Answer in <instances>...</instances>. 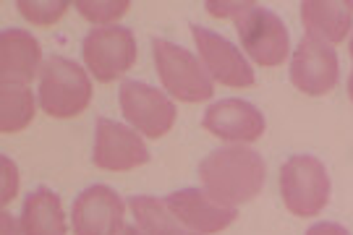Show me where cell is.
<instances>
[{
  "mask_svg": "<svg viewBox=\"0 0 353 235\" xmlns=\"http://www.w3.org/2000/svg\"><path fill=\"white\" fill-rule=\"evenodd\" d=\"M128 210L134 214L137 227L144 235H196L178 223V217L168 210V204L163 198L134 196L128 201Z\"/></svg>",
  "mask_w": 353,
  "mask_h": 235,
  "instance_id": "cell-18",
  "label": "cell"
},
{
  "mask_svg": "<svg viewBox=\"0 0 353 235\" xmlns=\"http://www.w3.org/2000/svg\"><path fill=\"white\" fill-rule=\"evenodd\" d=\"M351 11H353V3H351Z\"/></svg>",
  "mask_w": 353,
  "mask_h": 235,
  "instance_id": "cell-28",
  "label": "cell"
},
{
  "mask_svg": "<svg viewBox=\"0 0 353 235\" xmlns=\"http://www.w3.org/2000/svg\"><path fill=\"white\" fill-rule=\"evenodd\" d=\"M301 24L306 37L322 39L327 45H341L353 26L351 3L343 0H303Z\"/></svg>",
  "mask_w": 353,
  "mask_h": 235,
  "instance_id": "cell-15",
  "label": "cell"
},
{
  "mask_svg": "<svg viewBox=\"0 0 353 235\" xmlns=\"http://www.w3.org/2000/svg\"><path fill=\"white\" fill-rule=\"evenodd\" d=\"M0 227H3V235H24V230H21L19 223L13 220L11 212H3V217H0Z\"/></svg>",
  "mask_w": 353,
  "mask_h": 235,
  "instance_id": "cell-24",
  "label": "cell"
},
{
  "mask_svg": "<svg viewBox=\"0 0 353 235\" xmlns=\"http://www.w3.org/2000/svg\"><path fill=\"white\" fill-rule=\"evenodd\" d=\"M348 52H351V58H353V39H351V48H348Z\"/></svg>",
  "mask_w": 353,
  "mask_h": 235,
  "instance_id": "cell-27",
  "label": "cell"
},
{
  "mask_svg": "<svg viewBox=\"0 0 353 235\" xmlns=\"http://www.w3.org/2000/svg\"><path fill=\"white\" fill-rule=\"evenodd\" d=\"M92 81L79 63L52 55L39 71V110L50 118L68 121L89 108Z\"/></svg>",
  "mask_w": 353,
  "mask_h": 235,
  "instance_id": "cell-2",
  "label": "cell"
},
{
  "mask_svg": "<svg viewBox=\"0 0 353 235\" xmlns=\"http://www.w3.org/2000/svg\"><path fill=\"white\" fill-rule=\"evenodd\" d=\"M94 165L108 173H128L150 162V152L144 147L139 131L115 121H100L94 131Z\"/></svg>",
  "mask_w": 353,
  "mask_h": 235,
  "instance_id": "cell-10",
  "label": "cell"
},
{
  "mask_svg": "<svg viewBox=\"0 0 353 235\" xmlns=\"http://www.w3.org/2000/svg\"><path fill=\"white\" fill-rule=\"evenodd\" d=\"M194 42H196L199 61L207 68L210 79L230 89L254 87V71L249 61L223 34H217L207 26H194Z\"/></svg>",
  "mask_w": 353,
  "mask_h": 235,
  "instance_id": "cell-9",
  "label": "cell"
},
{
  "mask_svg": "<svg viewBox=\"0 0 353 235\" xmlns=\"http://www.w3.org/2000/svg\"><path fill=\"white\" fill-rule=\"evenodd\" d=\"M348 97L353 102V68H351V76H348Z\"/></svg>",
  "mask_w": 353,
  "mask_h": 235,
  "instance_id": "cell-26",
  "label": "cell"
},
{
  "mask_svg": "<svg viewBox=\"0 0 353 235\" xmlns=\"http://www.w3.org/2000/svg\"><path fill=\"white\" fill-rule=\"evenodd\" d=\"M341 76L338 52L332 45L314 37H303L290 58V84L301 94L322 97L330 94Z\"/></svg>",
  "mask_w": 353,
  "mask_h": 235,
  "instance_id": "cell-8",
  "label": "cell"
},
{
  "mask_svg": "<svg viewBox=\"0 0 353 235\" xmlns=\"http://www.w3.org/2000/svg\"><path fill=\"white\" fill-rule=\"evenodd\" d=\"M37 102L29 84L16 81H0V131L3 134H19L34 121Z\"/></svg>",
  "mask_w": 353,
  "mask_h": 235,
  "instance_id": "cell-17",
  "label": "cell"
},
{
  "mask_svg": "<svg viewBox=\"0 0 353 235\" xmlns=\"http://www.w3.org/2000/svg\"><path fill=\"white\" fill-rule=\"evenodd\" d=\"M152 52H154L157 76L170 97H176L178 102L196 105V102H207L214 94L212 79L207 74V68L189 50L178 48L168 39H154Z\"/></svg>",
  "mask_w": 353,
  "mask_h": 235,
  "instance_id": "cell-3",
  "label": "cell"
},
{
  "mask_svg": "<svg viewBox=\"0 0 353 235\" xmlns=\"http://www.w3.org/2000/svg\"><path fill=\"white\" fill-rule=\"evenodd\" d=\"M267 178L265 160L249 147H225L207 154L199 165L204 194L220 207L236 210L262 194Z\"/></svg>",
  "mask_w": 353,
  "mask_h": 235,
  "instance_id": "cell-1",
  "label": "cell"
},
{
  "mask_svg": "<svg viewBox=\"0 0 353 235\" xmlns=\"http://www.w3.org/2000/svg\"><path fill=\"white\" fill-rule=\"evenodd\" d=\"M115 235H144V233H141L137 225H123V227H121Z\"/></svg>",
  "mask_w": 353,
  "mask_h": 235,
  "instance_id": "cell-25",
  "label": "cell"
},
{
  "mask_svg": "<svg viewBox=\"0 0 353 235\" xmlns=\"http://www.w3.org/2000/svg\"><path fill=\"white\" fill-rule=\"evenodd\" d=\"M74 8L81 19L97 26H115L131 8V0H76Z\"/></svg>",
  "mask_w": 353,
  "mask_h": 235,
  "instance_id": "cell-19",
  "label": "cell"
},
{
  "mask_svg": "<svg viewBox=\"0 0 353 235\" xmlns=\"http://www.w3.org/2000/svg\"><path fill=\"white\" fill-rule=\"evenodd\" d=\"M16 6L29 24L55 26L65 16L68 6H74V3H65V0H19Z\"/></svg>",
  "mask_w": 353,
  "mask_h": 235,
  "instance_id": "cell-20",
  "label": "cell"
},
{
  "mask_svg": "<svg viewBox=\"0 0 353 235\" xmlns=\"http://www.w3.org/2000/svg\"><path fill=\"white\" fill-rule=\"evenodd\" d=\"M168 210L178 217V223L196 235H217L236 223V210L220 207L199 188H183L165 198Z\"/></svg>",
  "mask_w": 353,
  "mask_h": 235,
  "instance_id": "cell-13",
  "label": "cell"
},
{
  "mask_svg": "<svg viewBox=\"0 0 353 235\" xmlns=\"http://www.w3.org/2000/svg\"><path fill=\"white\" fill-rule=\"evenodd\" d=\"M39 42L24 29H6L0 34V81L32 84L42 71Z\"/></svg>",
  "mask_w": 353,
  "mask_h": 235,
  "instance_id": "cell-14",
  "label": "cell"
},
{
  "mask_svg": "<svg viewBox=\"0 0 353 235\" xmlns=\"http://www.w3.org/2000/svg\"><path fill=\"white\" fill-rule=\"evenodd\" d=\"M256 8V3L252 0H239V3H225V0H210L207 3V11L212 13L214 19H233L239 21L241 16H246L249 11Z\"/></svg>",
  "mask_w": 353,
  "mask_h": 235,
  "instance_id": "cell-21",
  "label": "cell"
},
{
  "mask_svg": "<svg viewBox=\"0 0 353 235\" xmlns=\"http://www.w3.org/2000/svg\"><path fill=\"white\" fill-rule=\"evenodd\" d=\"M126 204L110 186H89L74 201V235H115L123 227Z\"/></svg>",
  "mask_w": 353,
  "mask_h": 235,
  "instance_id": "cell-11",
  "label": "cell"
},
{
  "mask_svg": "<svg viewBox=\"0 0 353 235\" xmlns=\"http://www.w3.org/2000/svg\"><path fill=\"white\" fill-rule=\"evenodd\" d=\"M280 196L285 210L301 220L319 214L330 201V175L325 165L309 154L285 160L280 167Z\"/></svg>",
  "mask_w": 353,
  "mask_h": 235,
  "instance_id": "cell-4",
  "label": "cell"
},
{
  "mask_svg": "<svg viewBox=\"0 0 353 235\" xmlns=\"http://www.w3.org/2000/svg\"><path fill=\"white\" fill-rule=\"evenodd\" d=\"M84 65L102 84L123 79L137 63V39L126 26H94L81 45Z\"/></svg>",
  "mask_w": 353,
  "mask_h": 235,
  "instance_id": "cell-5",
  "label": "cell"
},
{
  "mask_svg": "<svg viewBox=\"0 0 353 235\" xmlns=\"http://www.w3.org/2000/svg\"><path fill=\"white\" fill-rule=\"evenodd\" d=\"M118 105L131 128L144 139H163L176 123V105L165 92L141 81H126L118 92Z\"/></svg>",
  "mask_w": 353,
  "mask_h": 235,
  "instance_id": "cell-7",
  "label": "cell"
},
{
  "mask_svg": "<svg viewBox=\"0 0 353 235\" xmlns=\"http://www.w3.org/2000/svg\"><path fill=\"white\" fill-rule=\"evenodd\" d=\"M0 167H3V207H8L16 194H19V186H21V175H19V167H16V162L11 157H3L0 160Z\"/></svg>",
  "mask_w": 353,
  "mask_h": 235,
  "instance_id": "cell-22",
  "label": "cell"
},
{
  "mask_svg": "<svg viewBox=\"0 0 353 235\" xmlns=\"http://www.w3.org/2000/svg\"><path fill=\"white\" fill-rule=\"evenodd\" d=\"M24 235H65V212L61 196L48 188H39L24 201L21 212Z\"/></svg>",
  "mask_w": 353,
  "mask_h": 235,
  "instance_id": "cell-16",
  "label": "cell"
},
{
  "mask_svg": "<svg viewBox=\"0 0 353 235\" xmlns=\"http://www.w3.org/2000/svg\"><path fill=\"white\" fill-rule=\"evenodd\" d=\"M241 48L262 68H278L288 61L290 37L285 24L267 8H254L236 21Z\"/></svg>",
  "mask_w": 353,
  "mask_h": 235,
  "instance_id": "cell-6",
  "label": "cell"
},
{
  "mask_svg": "<svg viewBox=\"0 0 353 235\" xmlns=\"http://www.w3.org/2000/svg\"><path fill=\"white\" fill-rule=\"evenodd\" d=\"M204 131L228 144H252L265 134V115L243 99H223L202 118Z\"/></svg>",
  "mask_w": 353,
  "mask_h": 235,
  "instance_id": "cell-12",
  "label": "cell"
},
{
  "mask_svg": "<svg viewBox=\"0 0 353 235\" xmlns=\"http://www.w3.org/2000/svg\"><path fill=\"white\" fill-rule=\"evenodd\" d=\"M306 235H351V233L335 223H319V225H314V227H309Z\"/></svg>",
  "mask_w": 353,
  "mask_h": 235,
  "instance_id": "cell-23",
  "label": "cell"
}]
</instances>
